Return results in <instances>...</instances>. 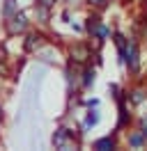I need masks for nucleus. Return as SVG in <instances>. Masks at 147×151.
<instances>
[{
	"mask_svg": "<svg viewBox=\"0 0 147 151\" xmlns=\"http://www.w3.org/2000/svg\"><path fill=\"white\" fill-rule=\"evenodd\" d=\"M28 16L23 14V12L18 9L14 16H9V19H5V32H7L9 37H16V35H23V32H28Z\"/></svg>",
	"mask_w": 147,
	"mask_h": 151,
	"instance_id": "f257e3e1",
	"label": "nucleus"
},
{
	"mask_svg": "<svg viewBox=\"0 0 147 151\" xmlns=\"http://www.w3.org/2000/svg\"><path fill=\"white\" fill-rule=\"evenodd\" d=\"M85 32H87L92 39H99V41H106V39L110 37V30L101 23V19L97 14L87 16V21H85Z\"/></svg>",
	"mask_w": 147,
	"mask_h": 151,
	"instance_id": "f03ea898",
	"label": "nucleus"
},
{
	"mask_svg": "<svg viewBox=\"0 0 147 151\" xmlns=\"http://www.w3.org/2000/svg\"><path fill=\"white\" fill-rule=\"evenodd\" d=\"M124 62H127L129 71H133L136 73L138 69H140V50H138V44L133 39H129L127 41V53H124Z\"/></svg>",
	"mask_w": 147,
	"mask_h": 151,
	"instance_id": "7ed1b4c3",
	"label": "nucleus"
},
{
	"mask_svg": "<svg viewBox=\"0 0 147 151\" xmlns=\"http://www.w3.org/2000/svg\"><path fill=\"white\" fill-rule=\"evenodd\" d=\"M53 144L57 149H71L76 147V140H74V133L69 128H57L53 135Z\"/></svg>",
	"mask_w": 147,
	"mask_h": 151,
	"instance_id": "20e7f679",
	"label": "nucleus"
},
{
	"mask_svg": "<svg viewBox=\"0 0 147 151\" xmlns=\"http://www.w3.org/2000/svg\"><path fill=\"white\" fill-rule=\"evenodd\" d=\"M69 55H71L74 62H87V57H90V48L83 46V44H76V46L69 50Z\"/></svg>",
	"mask_w": 147,
	"mask_h": 151,
	"instance_id": "39448f33",
	"label": "nucleus"
},
{
	"mask_svg": "<svg viewBox=\"0 0 147 151\" xmlns=\"http://www.w3.org/2000/svg\"><path fill=\"white\" fill-rule=\"evenodd\" d=\"M147 144V137L143 135V131H133L129 135V147H133V149H143Z\"/></svg>",
	"mask_w": 147,
	"mask_h": 151,
	"instance_id": "423d86ee",
	"label": "nucleus"
},
{
	"mask_svg": "<svg viewBox=\"0 0 147 151\" xmlns=\"http://www.w3.org/2000/svg\"><path fill=\"white\" fill-rule=\"evenodd\" d=\"M41 35H37V32H30V35H28V39H25V50L28 53H32V50H35V48H39L41 46Z\"/></svg>",
	"mask_w": 147,
	"mask_h": 151,
	"instance_id": "0eeeda50",
	"label": "nucleus"
},
{
	"mask_svg": "<svg viewBox=\"0 0 147 151\" xmlns=\"http://www.w3.org/2000/svg\"><path fill=\"white\" fill-rule=\"evenodd\" d=\"M18 12V2L16 0H2V19H9Z\"/></svg>",
	"mask_w": 147,
	"mask_h": 151,
	"instance_id": "6e6552de",
	"label": "nucleus"
},
{
	"mask_svg": "<svg viewBox=\"0 0 147 151\" xmlns=\"http://www.w3.org/2000/svg\"><path fill=\"white\" fill-rule=\"evenodd\" d=\"M115 147H117V142H115V137H110V135H106V137H101V140L94 142V149H99V151L115 149Z\"/></svg>",
	"mask_w": 147,
	"mask_h": 151,
	"instance_id": "1a4fd4ad",
	"label": "nucleus"
},
{
	"mask_svg": "<svg viewBox=\"0 0 147 151\" xmlns=\"http://www.w3.org/2000/svg\"><path fill=\"white\" fill-rule=\"evenodd\" d=\"M127 99H129L133 105H138V103H143V101H145V92H143L140 87H136V89H131V92H129Z\"/></svg>",
	"mask_w": 147,
	"mask_h": 151,
	"instance_id": "9d476101",
	"label": "nucleus"
},
{
	"mask_svg": "<svg viewBox=\"0 0 147 151\" xmlns=\"http://www.w3.org/2000/svg\"><path fill=\"white\" fill-rule=\"evenodd\" d=\"M97 124H99V112L90 110V112H87V117H85V122H83V128H85V131H90L92 126H97Z\"/></svg>",
	"mask_w": 147,
	"mask_h": 151,
	"instance_id": "9b49d317",
	"label": "nucleus"
},
{
	"mask_svg": "<svg viewBox=\"0 0 147 151\" xmlns=\"http://www.w3.org/2000/svg\"><path fill=\"white\" fill-rule=\"evenodd\" d=\"M127 37H122V35H115V44H117V50H119V57H124L127 53Z\"/></svg>",
	"mask_w": 147,
	"mask_h": 151,
	"instance_id": "f8f14e48",
	"label": "nucleus"
},
{
	"mask_svg": "<svg viewBox=\"0 0 147 151\" xmlns=\"http://www.w3.org/2000/svg\"><path fill=\"white\" fill-rule=\"evenodd\" d=\"M92 83H94V69H85V71H83V87L87 89Z\"/></svg>",
	"mask_w": 147,
	"mask_h": 151,
	"instance_id": "ddd939ff",
	"label": "nucleus"
},
{
	"mask_svg": "<svg viewBox=\"0 0 147 151\" xmlns=\"http://www.w3.org/2000/svg\"><path fill=\"white\" fill-rule=\"evenodd\" d=\"M87 2H90L92 7H99V9H103V7L108 5V0H87Z\"/></svg>",
	"mask_w": 147,
	"mask_h": 151,
	"instance_id": "4468645a",
	"label": "nucleus"
},
{
	"mask_svg": "<svg viewBox=\"0 0 147 151\" xmlns=\"http://www.w3.org/2000/svg\"><path fill=\"white\" fill-rule=\"evenodd\" d=\"M37 5H44V7H48V9H51V7L55 5V0H37Z\"/></svg>",
	"mask_w": 147,
	"mask_h": 151,
	"instance_id": "2eb2a0df",
	"label": "nucleus"
},
{
	"mask_svg": "<svg viewBox=\"0 0 147 151\" xmlns=\"http://www.w3.org/2000/svg\"><path fill=\"white\" fill-rule=\"evenodd\" d=\"M140 131H143V135L147 137V117L143 119V122H140Z\"/></svg>",
	"mask_w": 147,
	"mask_h": 151,
	"instance_id": "dca6fc26",
	"label": "nucleus"
},
{
	"mask_svg": "<svg viewBox=\"0 0 147 151\" xmlns=\"http://www.w3.org/2000/svg\"><path fill=\"white\" fill-rule=\"evenodd\" d=\"M0 124H2V108H0Z\"/></svg>",
	"mask_w": 147,
	"mask_h": 151,
	"instance_id": "f3484780",
	"label": "nucleus"
},
{
	"mask_svg": "<svg viewBox=\"0 0 147 151\" xmlns=\"http://www.w3.org/2000/svg\"><path fill=\"white\" fill-rule=\"evenodd\" d=\"M145 35H147V32H145Z\"/></svg>",
	"mask_w": 147,
	"mask_h": 151,
	"instance_id": "a211bd4d",
	"label": "nucleus"
}]
</instances>
